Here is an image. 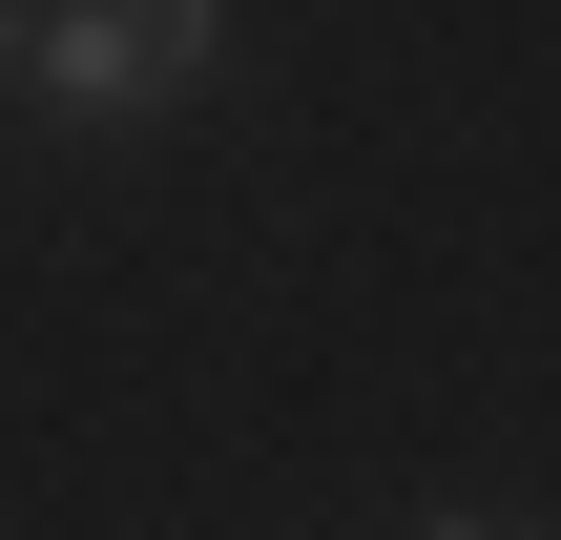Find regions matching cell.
I'll return each mask as SVG.
<instances>
[{
  "label": "cell",
  "mask_w": 561,
  "mask_h": 540,
  "mask_svg": "<svg viewBox=\"0 0 561 540\" xmlns=\"http://www.w3.org/2000/svg\"><path fill=\"white\" fill-rule=\"evenodd\" d=\"M0 62L62 125H167L229 83V0H42V21H0Z\"/></svg>",
  "instance_id": "cell-1"
},
{
  "label": "cell",
  "mask_w": 561,
  "mask_h": 540,
  "mask_svg": "<svg viewBox=\"0 0 561 540\" xmlns=\"http://www.w3.org/2000/svg\"><path fill=\"white\" fill-rule=\"evenodd\" d=\"M437 540H520V520H437Z\"/></svg>",
  "instance_id": "cell-2"
}]
</instances>
